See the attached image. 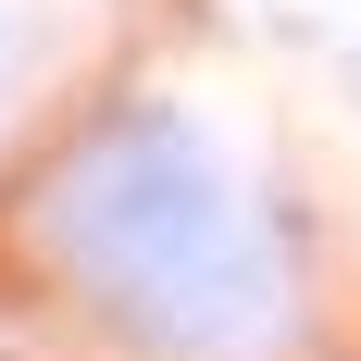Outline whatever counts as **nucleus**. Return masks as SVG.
<instances>
[{"instance_id": "nucleus-1", "label": "nucleus", "mask_w": 361, "mask_h": 361, "mask_svg": "<svg viewBox=\"0 0 361 361\" xmlns=\"http://www.w3.org/2000/svg\"><path fill=\"white\" fill-rule=\"evenodd\" d=\"M37 237L75 287L100 299L137 349H175V361H212V349H250L262 324V237L237 212V187L175 112H125L75 149L50 200H37Z\"/></svg>"}, {"instance_id": "nucleus-2", "label": "nucleus", "mask_w": 361, "mask_h": 361, "mask_svg": "<svg viewBox=\"0 0 361 361\" xmlns=\"http://www.w3.org/2000/svg\"><path fill=\"white\" fill-rule=\"evenodd\" d=\"M0 87H13V25H0Z\"/></svg>"}]
</instances>
